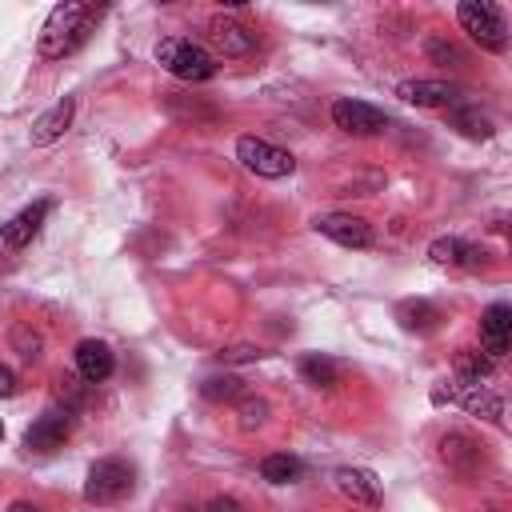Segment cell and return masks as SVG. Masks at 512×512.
<instances>
[{"label":"cell","mask_w":512,"mask_h":512,"mask_svg":"<svg viewBox=\"0 0 512 512\" xmlns=\"http://www.w3.org/2000/svg\"><path fill=\"white\" fill-rule=\"evenodd\" d=\"M396 96L416 108H456L460 104V88L448 80H404L396 88Z\"/></svg>","instance_id":"5bb4252c"},{"label":"cell","mask_w":512,"mask_h":512,"mask_svg":"<svg viewBox=\"0 0 512 512\" xmlns=\"http://www.w3.org/2000/svg\"><path fill=\"white\" fill-rule=\"evenodd\" d=\"M100 16H104V4H56L40 28L36 52L44 60H64V56L80 52L88 44V36L96 32Z\"/></svg>","instance_id":"6da1fadb"},{"label":"cell","mask_w":512,"mask_h":512,"mask_svg":"<svg viewBox=\"0 0 512 512\" xmlns=\"http://www.w3.org/2000/svg\"><path fill=\"white\" fill-rule=\"evenodd\" d=\"M236 160L260 180H280V176H292V168H296L292 152H284V148H276L260 136H240L236 140Z\"/></svg>","instance_id":"5b68a950"},{"label":"cell","mask_w":512,"mask_h":512,"mask_svg":"<svg viewBox=\"0 0 512 512\" xmlns=\"http://www.w3.org/2000/svg\"><path fill=\"white\" fill-rule=\"evenodd\" d=\"M0 440H4V420H0Z\"/></svg>","instance_id":"836d02e7"},{"label":"cell","mask_w":512,"mask_h":512,"mask_svg":"<svg viewBox=\"0 0 512 512\" xmlns=\"http://www.w3.org/2000/svg\"><path fill=\"white\" fill-rule=\"evenodd\" d=\"M72 436V412L68 408H48L44 416H36L24 432V448L28 452H56L64 448V440Z\"/></svg>","instance_id":"9c48e42d"},{"label":"cell","mask_w":512,"mask_h":512,"mask_svg":"<svg viewBox=\"0 0 512 512\" xmlns=\"http://www.w3.org/2000/svg\"><path fill=\"white\" fill-rule=\"evenodd\" d=\"M240 392H244V380H240V376H228V372L200 380V396H204V400H236Z\"/></svg>","instance_id":"484cf974"},{"label":"cell","mask_w":512,"mask_h":512,"mask_svg":"<svg viewBox=\"0 0 512 512\" xmlns=\"http://www.w3.org/2000/svg\"><path fill=\"white\" fill-rule=\"evenodd\" d=\"M300 380L312 384V388H320V392H332L340 384V364L332 356H324V352H308L300 360Z\"/></svg>","instance_id":"ffe728a7"},{"label":"cell","mask_w":512,"mask_h":512,"mask_svg":"<svg viewBox=\"0 0 512 512\" xmlns=\"http://www.w3.org/2000/svg\"><path fill=\"white\" fill-rule=\"evenodd\" d=\"M48 212H52V200H36V204L20 208L8 224H0V244H4V248H28V244L36 240V232L44 228Z\"/></svg>","instance_id":"30bf717a"},{"label":"cell","mask_w":512,"mask_h":512,"mask_svg":"<svg viewBox=\"0 0 512 512\" xmlns=\"http://www.w3.org/2000/svg\"><path fill=\"white\" fill-rule=\"evenodd\" d=\"M452 124H456L468 140H492V132H496V124H492L476 104H456V108H452Z\"/></svg>","instance_id":"603a6c76"},{"label":"cell","mask_w":512,"mask_h":512,"mask_svg":"<svg viewBox=\"0 0 512 512\" xmlns=\"http://www.w3.org/2000/svg\"><path fill=\"white\" fill-rule=\"evenodd\" d=\"M72 116H76V100L72 96H64V100H56L36 124H32V132H28V140L36 144V148H48V144H56L68 128H72Z\"/></svg>","instance_id":"2e32d148"},{"label":"cell","mask_w":512,"mask_h":512,"mask_svg":"<svg viewBox=\"0 0 512 512\" xmlns=\"http://www.w3.org/2000/svg\"><path fill=\"white\" fill-rule=\"evenodd\" d=\"M332 124L348 136H380L388 128V116L368 100L340 96V100H332Z\"/></svg>","instance_id":"8992f818"},{"label":"cell","mask_w":512,"mask_h":512,"mask_svg":"<svg viewBox=\"0 0 512 512\" xmlns=\"http://www.w3.org/2000/svg\"><path fill=\"white\" fill-rule=\"evenodd\" d=\"M208 44H212V56H224V60H244L256 52V32L232 16H212L208 20Z\"/></svg>","instance_id":"52a82bcc"},{"label":"cell","mask_w":512,"mask_h":512,"mask_svg":"<svg viewBox=\"0 0 512 512\" xmlns=\"http://www.w3.org/2000/svg\"><path fill=\"white\" fill-rule=\"evenodd\" d=\"M312 228L320 236H328L332 244L340 248H372L376 244V232L364 216H352V212H328V216H316Z\"/></svg>","instance_id":"ba28073f"},{"label":"cell","mask_w":512,"mask_h":512,"mask_svg":"<svg viewBox=\"0 0 512 512\" xmlns=\"http://www.w3.org/2000/svg\"><path fill=\"white\" fill-rule=\"evenodd\" d=\"M164 108L172 112V116H180V120H192V124H216L220 120V112L212 108V104H200V100H184L180 92H164Z\"/></svg>","instance_id":"cb8c5ba5"},{"label":"cell","mask_w":512,"mask_h":512,"mask_svg":"<svg viewBox=\"0 0 512 512\" xmlns=\"http://www.w3.org/2000/svg\"><path fill=\"white\" fill-rule=\"evenodd\" d=\"M396 320H400L408 332L428 336V332H436V328H440V308H436V304H428V300H404V304L396 308Z\"/></svg>","instance_id":"44dd1931"},{"label":"cell","mask_w":512,"mask_h":512,"mask_svg":"<svg viewBox=\"0 0 512 512\" xmlns=\"http://www.w3.org/2000/svg\"><path fill=\"white\" fill-rule=\"evenodd\" d=\"M260 356H268V352L256 348V344H232V348H220V352H216L220 364H252V360H260Z\"/></svg>","instance_id":"f1b7e54d"},{"label":"cell","mask_w":512,"mask_h":512,"mask_svg":"<svg viewBox=\"0 0 512 512\" xmlns=\"http://www.w3.org/2000/svg\"><path fill=\"white\" fill-rule=\"evenodd\" d=\"M8 344H12V352L20 356V360H40V352H44V336L28 324V320H20V324H12L8 328Z\"/></svg>","instance_id":"d4e9b609"},{"label":"cell","mask_w":512,"mask_h":512,"mask_svg":"<svg viewBox=\"0 0 512 512\" xmlns=\"http://www.w3.org/2000/svg\"><path fill=\"white\" fill-rule=\"evenodd\" d=\"M456 20H460V28L468 32V40L480 44L484 52H492V56H504V52H508V24H504L500 4L464 0V4H456Z\"/></svg>","instance_id":"3957f363"},{"label":"cell","mask_w":512,"mask_h":512,"mask_svg":"<svg viewBox=\"0 0 512 512\" xmlns=\"http://www.w3.org/2000/svg\"><path fill=\"white\" fill-rule=\"evenodd\" d=\"M16 392H20V376L8 364H0V400H12Z\"/></svg>","instance_id":"f546056e"},{"label":"cell","mask_w":512,"mask_h":512,"mask_svg":"<svg viewBox=\"0 0 512 512\" xmlns=\"http://www.w3.org/2000/svg\"><path fill=\"white\" fill-rule=\"evenodd\" d=\"M136 488V472L128 460L120 456H104L88 468V480H84V500L96 504V508H108V504H120L124 496H132Z\"/></svg>","instance_id":"277c9868"},{"label":"cell","mask_w":512,"mask_h":512,"mask_svg":"<svg viewBox=\"0 0 512 512\" xmlns=\"http://www.w3.org/2000/svg\"><path fill=\"white\" fill-rule=\"evenodd\" d=\"M156 64L164 68V72H172L176 80H184V84H204V80H212L216 76V56L204 48V44H196V40H188V36H168V40H160L156 44Z\"/></svg>","instance_id":"7a4b0ae2"},{"label":"cell","mask_w":512,"mask_h":512,"mask_svg":"<svg viewBox=\"0 0 512 512\" xmlns=\"http://www.w3.org/2000/svg\"><path fill=\"white\" fill-rule=\"evenodd\" d=\"M4 512H40V508H36V504H28V500H12Z\"/></svg>","instance_id":"d6a6232c"},{"label":"cell","mask_w":512,"mask_h":512,"mask_svg":"<svg viewBox=\"0 0 512 512\" xmlns=\"http://www.w3.org/2000/svg\"><path fill=\"white\" fill-rule=\"evenodd\" d=\"M424 52H428V60H436V64H464V52H460L452 40H440V36H432V40L424 44Z\"/></svg>","instance_id":"83f0119b"},{"label":"cell","mask_w":512,"mask_h":512,"mask_svg":"<svg viewBox=\"0 0 512 512\" xmlns=\"http://www.w3.org/2000/svg\"><path fill=\"white\" fill-rule=\"evenodd\" d=\"M440 460H444L456 476H464V480L484 468V452H480V444H476L468 432H444V436H440Z\"/></svg>","instance_id":"7c38bea8"},{"label":"cell","mask_w":512,"mask_h":512,"mask_svg":"<svg viewBox=\"0 0 512 512\" xmlns=\"http://www.w3.org/2000/svg\"><path fill=\"white\" fill-rule=\"evenodd\" d=\"M428 256L440 268H480V260H484V252L472 248V244H464L460 236H436L428 244Z\"/></svg>","instance_id":"e0dca14e"},{"label":"cell","mask_w":512,"mask_h":512,"mask_svg":"<svg viewBox=\"0 0 512 512\" xmlns=\"http://www.w3.org/2000/svg\"><path fill=\"white\" fill-rule=\"evenodd\" d=\"M260 476L268 484H296L304 476V460L292 456V452H272V456L260 460Z\"/></svg>","instance_id":"7402d4cb"},{"label":"cell","mask_w":512,"mask_h":512,"mask_svg":"<svg viewBox=\"0 0 512 512\" xmlns=\"http://www.w3.org/2000/svg\"><path fill=\"white\" fill-rule=\"evenodd\" d=\"M204 512H248L236 496H212L208 504H204Z\"/></svg>","instance_id":"4dcf8cb0"},{"label":"cell","mask_w":512,"mask_h":512,"mask_svg":"<svg viewBox=\"0 0 512 512\" xmlns=\"http://www.w3.org/2000/svg\"><path fill=\"white\" fill-rule=\"evenodd\" d=\"M492 368H496V360L484 356L480 348H460V352H456V380H452V384H460V388H480V384L492 376Z\"/></svg>","instance_id":"d6986e66"},{"label":"cell","mask_w":512,"mask_h":512,"mask_svg":"<svg viewBox=\"0 0 512 512\" xmlns=\"http://www.w3.org/2000/svg\"><path fill=\"white\" fill-rule=\"evenodd\" d=\"M188 512H204V508H188Z\"/></svg>","instance_id":"e575fe53"},{"label":"cell","mask_w":512,"mask_h":512,"mask_svg":"<svg viewBox=\"0 0 512 512\" xmlns=\"http://www.w3.org/2000/svg\"><path fill=\"white\" fill-rule=\"evenodd\" d=\"M56 384H60L56 392H60V396H68V404H72V408H76V404H84V392H80V384H76L72 376H60Z\"/></svg>","instance_id":"1f68e13d"},{"label":"cell","mask_w":512,"mask_h":512,"mask_svg":"<svg viewBox=\"0 0 512 512\" xmlns=\"http://www.w3.org/2000/svg\"><path fill=\"white\" fill-rule=\"evenodd\" d=\"M268 400L264 396H248V400H240V408H236V424L244 428V432H256V428H264L268 424Z\"/></svg>","instance_id":"4316f807"},{"label":"cell","mask_w":512,"mask_h":512,"mask_svg":"<svg viewBox=\"0 0 512 512\" xmlns=\"http://www.w3.org/2000/svg\"><path fill=\"white\" fill-rule=\"evenodd\" d=\"M72 364H76V376H80L84 384H104V380L116 372V356H112V348H108L104 340H92V336L76 344Z\"/></svg>","instance_id":"8fae6325"},{"label":"cell","mask_w":512,"mask_h":512,"mask_svg":"<svg viewBox=\"0 0 512 512\" xmlns=\"http://www.w3.org/2000/svg\"><path fill=\"white\" fill-rule=\"evenodd\" d=\"M508 340H512V308L508 304H488L480 312V352L500 360L508 352Z\"/></svg>","instance_id":"9a60e30c"},{"label":"cell","mask_w":512,"mask_h":512,"mask_svg":"<svg viewBox=\"0 0 512 512\" xmlns=\"http://www.w3.org/2000/svg\"><path fill=\"white\" fill-rule=\"evenodd\" d=\"M456 404L476 416V420H488V424H504V400L492 392V388H456Z\"/></svg>","instance_id":"ac0fdd59"},{"label":"cell","mask_w":512,"mask_h":512,"mask_svg":"<svg viewBox=\"0 0 512 512\" xmlns=\"http://www.w3.org/2000/svg\"><path fill=\"white\" fill-rule=\"evenodd\" d=\"M332 484H336V492H340L344 500H352V504H360V508H376V504H380V480H376L372 468H352V464H344V468L332 472Z\"/></svg>","instance_id":"4fadbf2b"}]
</instances>
